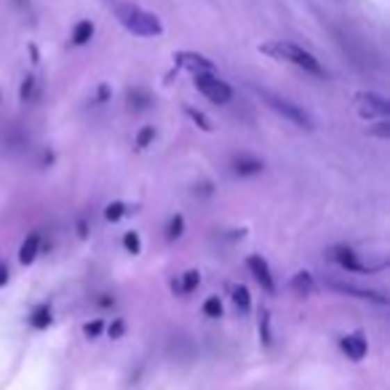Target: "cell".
Returning a JSON list of instances; mask_svg holds the SVG:
<instances>
[{
  "instance_id": "15",
  "label": "cell",
  "mask_w": 390,
  "mask_h": 390,
  "mask_svg": "<svg viewBox=\"0 0 390 390\" xmlns=\"http://www.w3.org/2000/svg\"><path fill=\"white\" fill-rule=\"evenodd\" d=\"M230 291H233V302H236V305L241 307L243 313H246V310L252 307V294H249V289L241 286V284H236V286L230 289Z\"/></svg>"
},
{
  "instance_id": "6",
  "label": "cell",
  "mask_w": 390,
  "mask_h": 390,
  "mask_svg": "<svg viewBox=\"0 0 390 390\" xmlns=\"http://www.w3.org/2000/svg\"><path fill=\"white\" fill-rule=\"evenodd\" d=\"M329 259H334L337 265L348 268V270H358V273L374 270L369 265H361V262H358V254L353 249H348V246H334V249H329Z\"/></svg>"
},
{
  "instance_id": "11",
  "label": "cell",
  "mask_w": 390,
  "mask_h": 390,
  "mask_svg": "<svg viewBox=\"0 0 390 390\" xmlns=\"http://www.w3.org/2000/svg\"><path fill=\"white\" fill-rule=\"evenodd\" d=\"M262 169H265L262 161H257L252 155H241V158L233 161V171H236L238 177H252V174H259Z\"/></svg>"
},
{
  "instance_id": "22",
  "label": "cell",
  "mask_w": 390,
  "mask_h": 390,
  "mask_svg": "<svg viewBox=\"0 0 390 390\" xmlns=\"http://www.w3.org/2000/svg\"><path fill=\"white\" fill-rule=\"evenodd\" d=\"M182 227H185V220L177 214V217L171 220V225H169V241H174V238L182 236Z\"/></svg>"
},
{
  "instance_id": "10",
  "label": "cell",
  "mask_w": 390,
  "mask_h": 390,
  "mask_svg": "<svg viewBox=\"0 0 390 390\" xmlns=\"http://www.w3.org/2000/svg\"><path fill=\"white\" fill-rule=\"evenodd\" d=\"M329 286L334 289V291H342V294H353L358 300H372V302H380V305H388V300L382 297V294H377V291H366V289H358L353 284H337V281H329Z\"/></svg>"
},
{
  "instance_id": "1",
  "label": "cell",
  "mask_w": 390,
  "mask_h": 390,
  "mask_svg": "<svg viewBox=\"0 0 390 390\" xmlns=\"http://www.w3.org/2000/svg\"><path fill=\"white\" fill-rule=\"evenodd\" d=\"M113 11H115V19H118L120 24H123L129 33L139 35V38H155V35L163 33L161 19L155 17V14H150V11L134 6V3L115 0V3H113Z\"/></svg>"
},
{
  "instance_id": "3",
  "label": "cell",
  "mask_w": 390,
  "mask_h": 390,
  "mask_svg": "<svg viewBox=\"0 0 390 390\" xmlns=\"http://www.w3.org/2000/svg\"><path fill=\"white\" fill-rule=\"evenodd\" d=\"M257 94L265 99V102L270 104L273 110L278 113V115H284L286 120H291V123H297L300 129H313V118L307 115L305 110L300 107V104L289 102V99H284V97H278V94H273V91H268V88H257Z\"/></svg>"
},
{
  "instance_id": "2",
  "label": "cell",
  "mask_w": 390,
  "mask_h": 390,
  "mask_svg": "<svg viewBox=\"0 0 390 390\" xmlns=\"http://www.w3.org/2000/svg\"><path fill=\"white\" fill-rule=\"evenodd\" d=\"M259 51L268 54V56H275V59H281V62H289V65H294V67L305 70V72H310V75H318V78L326 75L321 67V62H318L310 51H305L302 46H297V43H289V40H273V43L259 46Z\"/></svg>"
},
{
  "instance_id": "24",
  "label": "cell",
  "mask_w": 390,
  "mask_h": 390,
  "mask_svg": "<svg viewBox=\"0 0 390 390\" xmlns=\"http://www.w3.org/2000/svg\"><path fill=\"white\" fill-rule=\"evenodd\" d=\"M187 115L195 120V123H198V126H201L204 131H211V123H209V118H206V115H201V113H195V110H187Z\"/></svg>"
},
{
  "instance_id": "25",
  "label": "cell",
  "mask_w": 390,
  "mask_h": 390,
  "mask_svg": "<svg viewBox=\"0 0 390 390\" xmlns=\"http://www.w3.org/2000/svg\"><path fill=\"white\" fill-rule=\"evenodd\" d=\"M123 243H126V249H129L131 254H139V238H136V233H126Z\"/></svg>"
},
{
  "instance_id": "4",
  "label": "cell",
  "mask_w": 390,
  "mask_h": 390,
  "mask_svg": "<svg viewBox=\"0 0 390 390\" xmlns=\"http://www.w3.org/2000/svg\"><path fill=\"white\" fill-rule=\"evenodd\" d=\"M195 88L214 104H227L233 99V88L209 72H195Z\"/></svg>"
},
{
  "instance_id": "27",
  "label": "cell",
  "mask_w": 390,
  "mask_h": 390,
  "mask_svg": "<svg viewBox=\"0 0 390 390\" xmlns=\"http://www.w3.org/2000/svg\"><path fill=\"white\" fill-rule=\"evenodd\" d=\"M123 332H126V323H123V321L110 323V329H107V334H110V337H113V339L123 337Z\"/></svg>"
},
{
  "instance_id": "18",
  "label": "cell",
  "mask_w": 390,
  "mask_h": 390,
  "mask_svg": "<svg viewBox=\"0 0 390 390\" xmlns=\"http://www.w3.org/2000/svg\"><path fill=\"white\" fill-rule=\"evenodd\" d=\"M204 313L209 316V318H220L222 316V302L220 297H209L204 302Z\"/></svg>"
},
{
  "instance_id": "17",
  "label": "cell",
  "mask_w": 390,
  "mask_h": 390,
  "mask_svg": "<svg viewBox=\"0 0 390 390\" xmlns=\"http://www.w3.org/2000/svg\"><path fill=\"white\" fill-rule=\"evenodd\" d=\"M201 284V273L198 270H187L185 278H182V286H179V291H185V294H190L193 289Z\"/></svg>"
},
{
  "instance_id": "19",
  "label": "cell",
  "mask_w": 390,
  "mask_h": 390,
  "mask_svg": "<svg viewBox=\"0 0 390 390\" xmlns=\"http://www.w3.org/2000/svg\"><path fill=\"white\" fill-rule=\"evenodd\" d=\"M153 139H155V126H147V129H142L139 136H136V147H139V150H145Z\"/></svg>"
},
{
  "instance_id": "5",
  "label": "cell",
  "mask_w": 390,
  "mask_h": 390,
  "mask_svg": "<svg viewBox=\"0 0 390 390\" xmlns=\"http://www.w3.org/2000/svg\"><path fill=\"white\" fill-rule=\"evenodd\" d=\"M356 102L361 104V115H366V118H374V115L385 118L390 113L388 99L380 97V94H372V91H361V94H356Z\"/></svg>"
},
{
  "instance_id": "9",
  "label": "cell",
  "mask_w": 390,
  "mask_h": 390,
  "mask_svg": "<svg viewBox=\"0 0 390 390\" xmlns=\"http://www.w3.org/2000/svg\"><path fill=\"white\" fill-rule=\"evenodd\" d=\"M174 62L182 65V67H190L193 72H211V70H214V65H211L206 56H201V54L179 51V54H174Z\"/></svg>"
},
{
  "instance_id": "12",
  "label": "cell",
  "mask_w": 390,
  "mask_h": 390,
  "mask_svg": "<svg viewBox=\"0 0 390 390\" xmlns=\"http://www.w3.org/2000/svg\"><path fill=\"white\" fill-rule=\"evenodd\" d=\"M38 249H40V236L33 233V236L22 243V249H19V262H22V265H30V262H35Z\"/></svg>"
},
{
  "instance_id": "21",
  "label": "cell",
  "mask_w": 390,
  "mask_h": 390,
  "mask_svg": "<svg viewBox=\"0 0 390 390\" xmlns=\"http://www.w3.org/2000/svg\"><path fill=\"white\" fill-rule=\"evenodd\" d=\"M123 214H126V206L123 204H110L107 209H104V217H107L110 222H118Z\"/></svg>"
},
{
  "instance_id": "23",
  "label": "cell",
  "mask_w": 390,
  "mask_h": 390,
  "mask_svg": "<svg viewBox=\"0 0 390 390\" xmlns=\"http://www.w3.org/2000/svg\"><path fill=\"white\" fill-rule=\"evenodd\" d=\"M102 329H104V323L102 321H91V323H86L83 326V332H86V337H99L102 334Z\"/></svg>"
},
{
  "instance_id": "28",
  "label": "cell",
  "mask_w": 390,
  "mask_h": 390,
  "mask_svg": "<svg viewBox=\"0 0 390 390\" xmlns=\"http://www.w3.org/2000/svg\"><path fill=\"white\" fill-rule=\"evenodd\" d=\"M33 78H27V81H24V86H22V94H19V97H22V102H27V99H30V94H33Z\"/></svg>"
},
{
  "instance_id": "8",
  "label": "cell",
  "mask_w": 390,
  "mask_h": 390,
  "mask_svg": "<svg viewBox=\"0 0 390 390\" xmlns=\"http://www.w3.org/2000/svg\"><path fill=\"white\" fill-rule=\"evenodd\" d=\"M342 350H345V356L353 358V361H364L366 350H369V345H366V339H364L361 332H353V334L342 337Z\"/></svg>"
},
{
  "instance_id": "7",
  "label": "cell",
  "mask_w": 390,
  "mask_h": 390,
  "mask_svg": "<svg viewBox=\"0 0 390 390\" xmlns=\"http://www.w3.org/2000/svg\"><path fill=\"white\" fill-rule=\"evenodd\" d=\"M246 265H249V270H252V275H254L257 278V284H259V286L265 289V291H275V281H273V275H270V268H268V262H265V259H262V257H249V262H246Z\"/></svg>"
},
{
  "instance_id": "29",
  "label": "cell",
  "mask_w": 390,
  "mask_h": 390,
  "mask_svg": "<svg viewBox=\"0 0 390 390\" xmlns=\"http://www.w3.org/2000/svg\"><path fill=\"white\" fill-rule=\"evenodd\" d=\"M380 129H372V134L377 136H390V129H388V123H377Z\"/></svg>"
},
{
  "instance_id": "13",
  "label": "cell",
  "mask_w": 390,
  "mask_h": 390,
  "mask_svg": "<svg viewBox=\"0 0 390 390\" xmlns=\"http://www.w3.org/2000/svg\"><path fill=\"white\" fill-rule=\"evenodd\" d=\"M291 291L300 294V297H307V294L313 291V275H310L307 270L297 273V275L291 278Z\"/></svg>"
},
{
  "instance_id": "26",
  "label": "cell",
  "mask_w": 390,
  "mask_h": 390,
  "mask_svg": "<svg viewBox=\"0 0 390 390\" xmlns=\"http://www.w3.org/2000/svg\"><path fill=\"white\" fill-rule=\"evenodd\" d=\"M259 334L265 342H270V316L268 313H262V323H259Z\"/></svg>"
},
{
  "instance_id": "30",
  "label": "cell",
  "mask_w": 390,
  "mask_h": 390,
  "mask_svg": "<svg viewBox=\"0 0 390 390\" xmlns=\"http://www.w3.org/2000/svg\"><path fill=\"white\" fill-rule=\"evenodd\" d=\"M6 281H8V268L0 265V286H6Z\"/></svg>"
},
{
  "instance_id": "16",
  "label": "cell",
  "mask_w": 390,
  "mask_h": 390,
  "mask_svg": "<svg viewBox=\"0 0 390 390\" xmlns=\"http://www.w3.org/2000/svg\"><path fill=\"white\" fill-rule=\"evenodd\" d=\"M49 323H51V310H49V305H40L33 313V326L35 329H46Z\"/></svg>"
},
{
  "instance_id": "14",
  "label": "cell",
  "mask_w": 390,
  "mask_h": 390,
  "mask_svg": "<svg viewBox=\"0 0 390 390\" xmlns=\"http://www.w3.org/2000/svg\"><path fill=\"white\" fill-rule=\"evenodd\" d=\"M91 35H94V24H91V22H81V24L75 27V33H72V43H75V46H86V43L91 40Z\"/></svg>"
},
{
  "instance_id": "20",
  "label": "cell",
  "mask_w": 390,
  "mask_h": 390,
  "mask_svg": "<svg viewBox=\"0 0 390 390\" xmlns=\"http://www.w3.org/2000/svg\"><path fill=\"white\" fill-rule=\"evenodd\" d=\"M129 102H131V107L142 110V107H147V104H150V97H147L145 91H131V94H129Z\"/></svg>"
}]
</instances>
